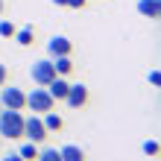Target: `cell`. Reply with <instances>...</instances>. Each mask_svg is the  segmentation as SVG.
Masks as SVG:
<instances>
[{
    "label": "cell",
    "mask_w": 161,
    "mask_h": 161,
    "mask_svg": "<svg viewBox=\"0 0 161 161\" xmlns=\"http://www.w3.org/2000/svg\"><path fill=\"white\" fill-rule=\"evenodd\" d=\"M35 161H62V155H59L56 147H44V149H38V158Z\"/></svg>",
    "instance_id": "obj_15"
},
{
    "label": "cell",
    "mask_w": 161,
    "mask_h": 161,
    "mask_svg": "<svg viewBox=\"0 0 161 161\" xmlns=\"http://www.w3.org/2000/svg\"><path fill=\"white\" fill-rule=\"evenodd\" d=\"M41 120H44V129L47 132H62L64 129V120H62V114H56V111H44Z\"/></svg>",
    "instance_id": "obj_10"
},
{
    "label": "cell",
    "mask_w": 161,
    "mask_h": 161,
    "mask_svg": "<svg viewBox=\"0 0 161 161\" xmlns=\"http://www.w3.org/2000/svg\"><path fill=\"white\" fill-rule=\"evenodd\" d=\"M24 138H26V141H32V144H44V141L50 138V132L44 129L41 114H30V117H24Z\"/></svg>",
    "instance_id": "obj_4"
},
{
    "label": "cell",
    "mask_w": 161,
    "mask_h": 161,
    "mask_svg": "<svg viewBox=\"0 0 161 161\" xmlns=\"http://www.w3.org/2000/svg\"><path fill=\"white\" fill-rule=\"evenodd\" d=\"M3 12H6V0H0V18H3Z\"/></svg>",
    "instance_id": "obj_22"
},
{
    "label": "cell",
    "mask_w": 161,
    "mask_h": 161,
    "mask_svg": "<svg viewBox=\"0 0 161 161\" xmlns=\"http://www.w3.org/2000/svg\"><path fill=\"white\" fill-rule=\"evenodd\" d=\"M53 3H56V6H68V0H53Z\"/></svg>",
    "instance_id": "obj_23"
},
{
    "label": "cell",
    "mask_w": 161,
    "mask_h": 161,
    "mask_svg": "<svg viewBox=\"0 0 161 161\" xmlns=\"http://www.w3.org/2000/svg\"><path fill=\"white\" fill-rule=\"evenodd\" d=\"M59 155H62V161H85V149L76 144H68L59 149Z\"/></svg>",
    "instance_id": "obj_11"
},
{
    "label": "cell",
    "mask_w": 161,
    "mask_h": 161,
    "mask_svg": "<svg viewBox=\"0 0 161 161\" xmlns=\"http://www.w3.org/2000/svg\"><path fill=\"white\" fill-rule=\"evenodd\" d=\"M30 79L35 85H41V88H47L53 79H56V68H53V59H38L30 64Z\"/></svg>",
    "instance_id": "obj_3"
},
{
    "label": "cell",
    "mask_w": 161,
    "mask_h": 161,
    "mask_svg": "<svg viewBox=\"0 0 161 161\" xmlns=\"http://www.w3.org/2000/svg\"><path fill=\"white\" fill-rule=\"evenodd\" d=\"M15 30L18 26L12 21H0V35H3V38H15Z\"/></svg>",
    "instance_id": "obj_17"
},
{
    "label": "cell",
    "mask_w": 161,
    "mask_h": 161,
    "mask_svg": "<svg viewBox=\"0 0 161 161\" xmlns=\"http://www.w3.org/2000/svg\"><path fill=\"white\" fill-rule=\"evenodd\" d=\"M26 108L30 111H35V114H44V111H53L56 108V100L50 97V91L47 88H32L30 94H26Z\"/></svg>",
    "instance_id": "obj_2"
},
{
    "label": "cell",
    "mask_w": 161,
    "mask_h": 161,
    "mask_svg": "<svg viewBox=\"0 0 161 161\" xmlns=\"http://www.w3.org/2000/svg\"><path fill=\"white\" fill-rule=\"evenodd\" d=\"M47 53H50L53 59L56 56H70L73 53V41L64 38V35H53V38L47 41Z\"/></svg>",
    "instance_id": "obj_7"
},
{
    "label": "cell",
    "mask_w": 161,
    "mask_h": 161,
    "mask_svg": "<svg viewBox=\"0 0 161 161\" xmlns=\"http://www.w3.org/2000/svg\"><path fill=\"white\" fill-rule=\"evenodd\" d=\"M147 79H149V85H153V88H158V85H161V73H158V68L149 70V73H147Z\"/></svg>",
    "instance_id": "obj_18"
},
{
    "label": "cell",
    "mask_w": 161,
    "mask_h": 161,
    "mask_svg": "<svg viewBox=\"0 0 161 161\" xmlns=\"http://www.w3.org/2000/svg\"><path fill=\"white\" fill-rule=\"evenodd\" d=\"M0 108H3V106H0Z\"/></svg>",
    "instance_id": "obj_25"
},
{
    "label": "cell",
    "mask_w": 161,
    "mask_h": 161,
    "mask_svg": "<svg viewBox=\"0 0 161 161\" xmlns=\"http://www.w3.org/2000/svg\"><path fill=\"white\" fill-rule=\"evenodd\" d=\"M141 149H144V155H149V158H155L158 155V141H144V144H141Z\"/></svg>",
    "instance_id": "obj_16"
},
{
    "label": "cell",
    "mask_w": 161,
    "mask_h": 161,
    "mask_svg": "<svg viewBox=\"0 0 161 161\" xmlns=\"http://www.w3.org/2000/svg\"><path fill=\"white\" fill-rule=\"evenodd\" d=\"M47 91H50V97L56 103H64V97H68V91H70V82L64 79V76H56L50 85H47Z\"/></svg>",
    "instance_id": "obj_8"
},
{
    "label": "cell",
    "mask_w": 161,
    "mask_h": 161,
    "mask_svg": "<svg viewBox=\"0 0 161 161\" xmlns=\"http://www.w3.org/2000/svg\"><path fill=\"white\" fill-rule=\"evenodd\" d=\"M15 41L21 44V47H30L35 41V30H32V26H21V30H15Z\"/></svg>",
    "instance_id": "obj_13"
},
{
    "label": "cell",
    "mask_w": 161,
    "mask_h": 161,
    "mask_svg": "<svg viewBox=\"0 0 161 161\" xmlns=\"http://www.w3.org/2000/svg\"><path fill=\"white\" fill-rule=\"evenodd\" d=\"M0 141H3V138H0Z\"/></svg>",
    "instance_id": "obj_24"
},
{
    "label": "cell",
    "mask_w": 161,
    "mask_h": 161,
    "mask_svg": "<svg viewBox=\"0 0 161 161\" xmlns=\"http://www.w3.org/2000/svg\"><path fill=\"white\" fill-rule=\"evenodd\" d=\"M138 12H141V18L158 21L161 18V0H138Z\"/></svg>",
    "instance_id": "obj_9"
},
{
    "label": "cell",
    "mask_w": 161,
    "mask_h": 161,
    "mask_svg": "<svg viewBox=\"0 0 161 161\" xmlns=\"http://www.w3.org/2000/svg\"><path fill=\"white\" fill-rule=\"evenodd\" d=\"M88 0H68V9H85Z\"/></svg>",
    "instance_id": "obj_20"
},
{
    "label": "cell",
    "mask_w": 161,
    "mask_h": 161,
    "mask_svg": "<svg viewBox=\"0 0 161 161\" xmlns=\"http://www.w3.org/2000/svg\"><path fill=\"white\" fill-rule=\"evenodd\" d=\"M3 85H9V64L0 62V88H3Z\"/></svg>",
    "instance_id": "obj_19"
},
{
    "label": "cell",
    "mask_w": 161,
    "mask_h": 161,
    "mask_svg": "<svg viewBox=\"0 0 161 161\" xmlns=\"http://www.w3.org/2000/svg\"><path fill=\"white\" fill-rule=\"evenodd\" d=\"M0 138H9V141L24 138V111L0 108Z\"/></svg>",
    "instance_id": "obj_1"
},
{
    "label": "cell",
    "mask_w": 161,
    "mask_h": 161,
    "mask_svg": "<svg viewBox=\"0 0 161 161\" xmlns=\"http://www.w3.org/2000/svg\"><path fill=\"white\" fill-rule=\"evenodd\" d=\"M3 161H24V158H21V155H18V153H9V155H6Z\"/></svg>",
    "instance_id": "obj_21"
},
{
    "label": "cell",
    "mask_w": 161,
    "mask_h": 161,
    "mask_svg": "<svg viewBox=\"0 0 161 161\" xmlns=\"http://www.w3.org/2000/svg\"><path fill=\"white\" fill-rule=\"evenodd\" d=\"M38 144H32V141H26V144H21V149H18V155H21L24 161H35L38 158Z\"/></svg>",
    "instance_id": "obj_14"
},
{
    "label": "cell",
    "mask_w": 161,
    "mask_h": 161,
    "mask_svg": "<svg viewBox=\"0 0 161 161\" xmlns=\"http://www.w3.org/2000/svg\"><path fill=\"white\" fill-rule=\"evenodd\" d=\"M53 68H56V76H70L73 73V62H70V56H56Z\"/></svg>",
    "instance_id": "obj_12"
},
{
    "label": "cell",
    "mask_w": 161,
    "mask_h": 161,
    "mask_svg": "<svg viewBox=\"0 0 161 161\" xmlns=\"http://www.w3.org/2000/svg\"><path fill=\"white\" fill-rule=\"evenodd\" d=\"M88 100H91V94H88V88L79 82V85H70V91H68V97H64V103H68L70 108H85L88 106Z\"/></svg>",
    "instance_id": "obj_6"
},
{
    "label": "cell",
    "mask_w": 161,
    "mask_h": 161,
    "mask_svg": "<svg viewBox=\"0 0 161 161\" xmlns=\"http://www.w3.org/2000/svg\"><path fill=\"white\" fill-rule=\"evenodd\" d=\"M0 106L3 108H12V111H24L26 108V94L21 88H15V85H3L0 88Z\"/></svg>",
    "instance_id": "obj_5"
}]
</instances>
